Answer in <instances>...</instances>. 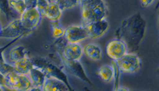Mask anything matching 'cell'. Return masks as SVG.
<instances>
[{
  "label": "cell",
  "mask_w": 159,
  "mask_h": 91,
  "mask_svg": "<svg viewBox=\"0 0 159 91\" xmlns=\"http://www.w3.org/2000/svg\"><path fill=\"white\" fill-rule=\"evenodd\" d=\"M147 27L145 20L140 13L134 14L124 19L115 32L117 39L122 40L127 51H136L145 37Z\"/></svg>",
  "instance_id": "cell-1"
},
{
  "label": "cell",
  "mask_w": 159,
  "mask_h": 91,
  "mask_svg": "<svg viewBox=\"0 0 159 91\" xmlns=\"http://www.w3.org/2000/svg\"><path fill=\"white\" fill-rule=\"evenodd\" d=\"M81 22L86 27L88 24L105 19L107 11L102 0H81Z\"/></svg>",
  "instance_id": "cell-2"
},
{
  "label": "cell",
  "mask_w": 159,
  "mask_h": 91,
  "mask_svg": "<svg viewBox=\"0 0 159 91\" xmlns=\"http://www.w3.org/2000/svg\"><path fill=\"white\" fill-rule=\"evenodd\" d=\"M68 43L64 37L58 38L57 40L54 42L53 45L55 49L60 58L61 63L62 64V71L68 74L77 77L83 81L93 85V83L90 79L86 76L81 64L78 61H71L66 59L63 55L62 52L65 46Z\"/></svg>",
  "instance_id": "cell-3"
},
{
  "label": "cell",
  "mask_w": 159,
  "mask_h": 91,
  "mask_svg": "<svg viewBox=\"0 0 159 91\" xmlns=\"http://www.w3.org/2000/svg\"><path fill=\"white\" fill-rule=\"evenodd\" d=\"M30 59L34 66L41 70L46 76L53 77L63 81L70 89V90H73L68 82L65 72L55 64L42 57H33Z\"/></svg>",
  "instance_id": "cell-4"
},
{
  "label": "cell",
  "mask_w": 159,
  "mask_h": 91,
  "mask_svg": "<svg viewBox=\"0 0 159 91\" xmlns=\"http://www.w3.org/2000/svg\"><path fill=\"white\" fill-rule=\"evenodd\" d=\"M5 77L7 81L6 87L9 90H29L32 86L27 75L12 71Z\"/></svg>",
  "instance_id": "cell-5"
},
{
  "label": "cell",
  "mask_w": 159,
  "mask_h": 91,
  "mask_svg": "<svg viewBox=\"0 0 159 91\" xmlns=\"http://www.w3.org/2000/svg\"><path fill=\"white\" fill-rule=\"evenodd\" d=\"M32 32V30H29L22 25L20 19H16L2 28L0 37L12 39L21 38L29 35Z\"/></svg>",
  "instance_id": "cell-6"
},
{
  "label": "cell",
  "mask_w": 159,
  "mask_h": 91,
  "mask_svg": "<svg viewBox=\"0 0 159 91\" xmlns=\"http://www.w3.org/2000/svg\"><path fill=\"white\" fill-rule=\"evenodd\" d=\"M116 61L119 71L123 73H134L141 67L140 58L137 55L130 53H125Z\"/></svg>",
  "instance_id": "cell-7"
},
{
  "label": "cell",
  "mask_w": 159,
  "mask_h": 91,
  "mask_svg": "<svg viewBox=\"0 0 159 91\" xmlns=\"http://www.w3.org/2000/svg\"><path fill=\"white\" fill-rule=\"evenodd\" d=\"M63 37L69 43H78L88 38L86 27L72 25L64 30Z\"/></svg>",
  "instance_id": "cell-8"
},
{
  "label": "cell",
  "mask_w": 159,
  "mask_h": 91,
  "mask_svg": "<svg viewBox=\"0 0 159 91\" xmlns=\"http://www.w3.org/2000/svg\"><path fill=\"white\" fill-rule=\"evenodd\" d=\"M22 25L26 28L33 30L40 22L42 16L37 9L34 8L27 9L20 17Z\"/></svg>",
  "instance_id": "cell-9"
},
{
  "label": "cell",
  "mask_w": 159,
  "mask_h": 91,
  "mask_svg": "<svg viewBox=\"0 0 159 91\" xmlns=\"http://www.w3.org/2000/svg\"><path fill=\"white\" fill-rule=\"evenodd\" d=\"M107 55L113 60H117L127 53V47L120 40L115 39L109 41L106 47Z\"/></svg>",
  "instance_id": "cell-10"
},
{
  "label": "cell",
  "mask_w": 159,
  "mask_h": 91,
  "mask_svg": "<svg viewBox=\"0 0 159 91\" xmlns=\"http://www.w3.org/2000/svg\"><path fill=\"white\" fill-rule=\"evenodd\" d=\"M109 23L105 19L91 23L86 26L88 38L96 39L102 37L109 28Z\"/></svg>",
  "instance_id": "cell-11"
},
{
  "label": "cell",
  "mask_w": 159,
  "mask_h": 91,
  "mask_svg": "<svg viewBox=\"0 0 159 91\" xmlns=\"http://www.w3.org/2000/svg\"><path fill=\"white\" fill-rule=\"evenodd\" d=\"M63 56L68 60L78 61L83 54V48L78 43H68L63 50Z\"/></svg>",
  "instance_id": "cell-12"
},
{
  "label": "cell",
  "mask_w": 159,
  "mask_h": 91,
  "mask_svg": "<svg viewBox=\"0 0 159 91\" xmlns=\"http://www.w3.org/2000/svg\"><path fill=\"white\" fill-rule=\"evenodd\" d=\"M44 91H68L70 89L61 80L50 76H45V81L42 86Z\"/></svg>",
  "instance_id": "cell-13"
},
{
  "label": "cell",
  "mask_w": 159,
  "mask_h": 91,
  "mask_svg": "<svg viewBox=\"0 0 159 91\" xmlns=\"http://www.w3.org/2000/svg\"><path fill=\"white\" fill-rule=\"evenodd\" d=\"M28 75L32 86L42 89L46 75L41 70L34 66L30 69Z\"/></svg>",
  "instance_id": "cell-14"
},
{
  "label": "cell",
  "mask_w": 159,
  "mask_h": 91,
  "mask_svg": "<svg viewBox=\"0 0 159 91\" xmlns=\"http://www.w3.org/2000/svg\"><path fill=\"white\" fill-rule=\"evenodd\" d=\"M13 63L15 71L25 75H28L30 69L34 67L30 59L27 56L19 59Z\"/></svg>",
  "instance_id": "cell-15"
},
{
  "label": "cell",
  "mask_w": 159,
  "mask_h": 91,
  "mask_svg": "<svg viewBox=\"0 0 159 91\" xmlns=\"http://www.w3.org/2000/svg\"><path fill=\"white\" fill-rule=\"evenodd\" d=\"M83 53L89 59L94 61H98L101 59L102 51L101 48L95 44L89 43L84 46L83 49Z\"/></svg>",
  "instance_id": "cell-16"
},
{
  "label": "cell",
  "mask_w": 159,
  "mask_h": 91,
  "mask_svg": "<svg viewBox=\"0 0 159 91\" xmlns=\"http://www.w3.org/2000/svg\"><path fill=\"white\" fill-rule=\"evenodd\" d=\"M62 15V11L55 2H49L48 6L45 12L44 17L52 21L58 20Z\"/></svg>",
  "instance_id": "cell-17"
},
{
  "label": "cell",
  "mask_w": 159,
  "mask_h": 91,
  "mask_svg": "<svg viewBox=\"0 0 159 91\" xmlns=\"http://www.w3.org/2000/svg\"><path fill=\"white\" fill-rule=\"evenodd\" d=\"M27 50L23 46H17L13 48L9 53V58L12 62L14 63L16 61L26 56Z\"/></svg>",
  "instance_id": "cell-18"
},
{
  "label": "cell",
  "mask_w": 159,
  "mask_h": 91,
  "mask_svg": "<svg viewBox=\"0 0 159 91\" xmlns=\"http://www.w3.org/2000/svg\"><path fill=\"white\" fill-rule=\"evenodd\" d=\"M98 74L104 82H109L114 78V70L109 66H103L99 69Z\"/></svg>",
  "instance_id": "cell-19"
},
{
  "label": "cell",
  "mask_w": 159,
  "mask_h": 91,
  "mask_svg": "<svg viewBox=\"0 0 159 91\" xmlns=\"http://www.w3.org/2000/svg\"><path fill=\"white\" fill-rule=\"evenodd\" d=\"M9 4L11 9L20 15L27 9L24 0H9Z\"/></svg>",
  "instance_id": "cell-20"
},
{
  "label": "cell",
  "mask_w": 159,
  "mask_h": 91,
  "mask_svg": "<svg viewBox=\"0 0 159 91\" xmlns=\"http://www.w3.org/2000/svg\"><path fill=\"white\" fill-rule=\"evenodd\" d=\"M81 0H56L55 2L58 6L61 11L66 9H71L80 3Z\"/></svg>",
  "instance_id": "cell-21"
},
{
  "label": "cell",
  "mask_w": 159,
  "mask_h": 91,
  "mask_svg": "<svg viewBox=\"0 0 159 91\" xmlns=\"http://www.w3.org/2000/svg\"><path fill=\"white\" fill-rule=\"evenodd\" d=\"M0 11L4 13L6 19L9 20L13 17L14 12L9 4V0H0Z\"/></svg>",
  "instance_id": "cell-22"
},
{
  "label": "cell",
  "mask_w": 159,
  "mask_h": 91,
  "mask_svg": "<svg viewBox=\"0 0 159 91\" xmlns=\"http://www.w3.org/2000/svg\"><path fill=\"white\" fill-rule=\"evenodd\" d=\"M51 28L52 30V37L55 38H58L63 36L64 29L60 26L58 20L52 21L51 23Z\"/></svg>",
  "instance_id": "cell-23"
},
{
  "label": "cell",
  "mask_w": 159,
  "mask_h": 91,
  "mask_svg": "<svg viewBox=\"0 0 159 91\" xmlns=\"http://www.w3.org/2000/svg\"><path fill=\"white\" fill-rule=\"evenodd\" d=\"M49 1L48 0H37L36 9L39 12L42 17H44L45 12L48 6Z\"/></svg>",
  "instance_id": "cell-24"
},
{
  "label": "cell",
  "mask_w": 159,
  "mask_h": 91,
  "mask_svg": "<svg viewBox=\"0 0 159 91\" xmlns=\"http://www.w3.org/2000/svg\"><path fill=\"white\" fill-rule=\"evenodd\" d=\"M12 71H15V69L13 66L7 64L5 61L0 64V73L4 76H6Z\"/></svg>",
  "instance_id": "cell-25"
},
{
  "label": "cell",
  "mask_w": 159,
  "mask_h": 91,
  "mask_svg": "<svg viewBox=\"0 0 159 91\" xmlns=\"http://www.w3.org/2000/svg\"><path fill=\"white\" fill-rule=\"evenodd\" d=\"M112 68L114 70V77L115 79V85L114 87V90H116L119 87V72L120 71L119 69L118 66L117 64L116 61V60H112Z\"/></svg>",
  "instance_id": "cell-26"
},
{
  "label": "cell",
  "mask_w": 159,
  "mask_h": 91,
  "mask_svg": "<svg viewBox=\"0 0 159 91\" xmlns=\"http://www.w3.org/2000/svg\"><path fill=\"white\" fill-rule=\"evenodd\" d=\"M19 38H14V39L12 40V41H11V42H9L8 44H7V45H6L5 46H4L0 48V64L5 61H4V58H3V56H2V53H3V51H4L7 47H9L11 45H12L14 42H15L16 40H17Z\"/></svg>",
  "instance_id": "cell-27"
},
{
  "label": "cell",
  "mask_w": 159,
  "mask_h": 91,
  "mask_svg": "<svg viewBox=\"0 0 159 91\" xmlns=\"http://www.w3.org/2000/svg\"><path fill=\"white\" fill-rule=\"evenodd\" d=\"M6 78L2 74L0 73V87L2 90H9L6 87Z\"/></svg>",
  "instance_id": "cell-28"
},
{
  "label": "cell",
  "mask_w": 159,
  "mask_h": 91,
  "mask_svg": "<svg viewBox=\"0 0 159 91\" xmlns=\"http://www.w3.org/2000/svg\"><path fill=\"white\" fill-rule=\"evenodd\" d=\"M27 9L36 7L37 0H24Z\"/></svg>",
  "instance_id": "cell-29"
},
{
  "label": "cell",
  "mask_w": 159,
  "mask_h": 91,
  "mask_svg": "<svg viewBox=\"0 0 159 91\" xmlns=\"http://www.w3.org/2000/svg\"><path fill=\"white\" fill-rule=\"evenodd\" d=\"M141 5L143 7H147L149 6L153 1V0H140Z\"/></svg>",
  "instance_id": "cell-30"
},
{
  "label": "cell",
  "mask_w": 159,
  "mask_h": 91,
  "mask_svg": "<svg viewBox=\"0 0 159 91\" xmlns=\"http://www.w3.org/2000/svg\"><path fill=\"white\" fill-rule=\"evenodd\" d=\"M116 90H129L127 89H125V88H121L120 87H118V88Z\"/></svg>",
  "instance_id": "cell-31"
},
{
  "label": "cell",
  "mask_w": 159,
  "mask_h": 91,
  "mask_svg": "<svg viewBox=\"0 0 159 91\" xmlns=\"http://www.w3.org/2000/svg\"><path fill=\"white\" fill-rule=\"evenodd\" d=\"M2 26H1V24L0 23V37H1V32H2Z\"/></svg>",
  "instance_id": "cell-32"
},
{
  "label": "cell",
  "mask_w": 159,
  "mask_h": 91,
  "mask_svg": "<svg viewBox=\"0 0 159 91\" xmlns=\"http://www.w3.org/2000/svg\"><path fill=\"white\" fill-rule=\"evenodd\" d=\"M1 90H2V88L0 87V91H1Z\"/></svg>",
  "instance_id": "cell-33"
}]
</instances>
